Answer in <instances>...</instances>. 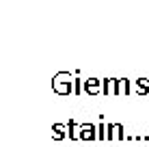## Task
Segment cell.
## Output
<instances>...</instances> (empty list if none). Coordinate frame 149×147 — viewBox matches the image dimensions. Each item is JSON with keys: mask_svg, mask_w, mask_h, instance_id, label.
Listing matches in <instances>:
<instances>
[{"mask_svg": "<svg viewBox=\"0 0 149 147\" xmlns=\"http://www.w3.org/2000/svg\"><path fill=\"white\" fill-rule=\"evenodd\" d=\"M74 76H71L69 72H58V74H54V78H52V89H54V93H58V95H71L74 93Z\"/></svg>", "mask_w": 149, "mask_h": 147, "instance_id": "1", "label": "cell"}, {"mask_svg": "<svg viewBox=\"0 0 149 147\" xmlns=\"http://www.w3.org/2000/svg\"><path fill=\"white\" fill-rule=\"evenodd\" d=\"M84 93H86V95H97V93H102V80H100V78H86V80H84Z\"/></svg>", "mask_w": 149, "mask_h": 147, "instance_id": "2", "label": "cell"}, {"mask_svg": "<svg viewBox=\"0 0 149 147\" xmlns=\"http://www.w3.org/2000/svg\"><path fill=\"white\" fill-rule=\"evenodd\" d=\"M97 139V128L93 123H82L80 125V141H95Z\"/></svg>", "mask_w": 149, "mask_h": 147, "instance_id": "3", "label": "cell"}, {"mask_svg": "<svg viewBox=\"0 0 149 147\" xmlns=\"http://www.w3.org/2000/svg\"><path fill=\"white\" fill-rule=\"evenodd\" d=\"M108 139H110V141H121V139H125L121 123H108Z\"/></svg>", "mask_w": 149, "mask_h": 147, "instance_id": "4", "label": "cell"}, {"mask_svg": "<svg viewBox=\"0 0 149 147\" xmlns=\"http://www.w3.org/2000/svg\"><path fill=\"white\" fill-rule=\"evenodd\" d=\"M65 136H67V125L54 123V125H52V139H54V141H63Z\"/></svg>", "mask_w": 149, "mask_h": 147, "instance_id": "5", "label": "cell"}, {"mask_svg": "<svg viewBox=\"0 0 149 147\" xmlns=\"http://www.w3.org/2000/svg\"><path fill=\"white\" fill-rule=\"evenodd\" d=\"M67 136L71 141H78L80 139V125L76 123L74 119H69V123H67Z\"/></svg>", "mask_w": 149, "mask_h": 147, "instance_id": "6", "label": "cell"}, {"mask_svg": "<svg viewBox=\"0 0 149 147\" xmlns=\"http://www.w3.org/2000/svg\"><path fill=\"white\" fill-rule=\"evenodd\" d=\"M134 91L138 95H147L149 93V80L147 78H138L136 82H134Z\"/></svg>", "mask_w": 149, "mask_h": 147, "instance_id": "7", "label": "cell"}, {"mask_svg": "<svg viewBox=\"0 0 149 147\" xmlns=\"http://www.w3.org/2000/svg\"><path fill=\"white\" fill-rule=\"evenodd\" d=\"M97 139H100V141L108 139V125H104V115L100 117V125H97Z\"/></svg>", "mask_w": 149, "mask_h": 147, "instance_id": "8", "label": "cell"}, {"mask_svg": "<svg viewBox=\"0 0 149 147\" xmlns=\"http://www.w3.org/2000/svg\"><path fill=\"white\" fill-rule=\"evenodd\" d=\"M112 82H115V78H104L102 80V91H104V95H112Z\"/></svg>", "mask_w": 149, "mask_h": 147, "instance_id": "9", "label": "cell"}, {"mask_svg": "<svg viewBox=\"0 0 149 147\" xmlns=\"http://www.w3.org/2000/svg\"><path fill=\"white\" fill-rule=\"evenodd\" d=\"M130 93H132V82L121 78V95H130Z\"/></svg>", "mask_w": 149, "mask_h": 147, "instance_id": "10", "label": "cell"}, {"mask_svg": "<svg viewBox=\"0 0 149 147\" xmlns=\"http://www.w3.org/2000/svg\"><path fill=\"white\" fill-rule=\"evenodd\" d=\"M80 93H84V80L76 78L74 80V95H80Z\"/></svg>", "mask_w": 149, "mask_h": 147, "instance_id": "11", "label": "cell"}, {"mask_svg": "<svg viewBox=\"0 0 149 147\" xmlns=\"http://www.w3.org/2000/svg\"><path fill=\"white\" fill-rule=\"evenodd\" d=\"M112 95H121V78H115L112 82Z\"/></svg>", "mask_w": 149, "mask_h": 147, "instance_id": "12", "label": "cell"}]
</instances>
